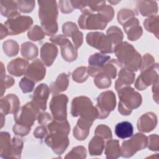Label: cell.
Wrapping results in <instances>:
<instances>
[{"mask_svg": "<svg viewBox=\"0 0 159 159\" xmlns=\"http://www.w3.org/2000/svg\"><path fill=\"white\" fill-rule=\"evenodd\" d=\"M39 4V16L43 30L47 35L55 34L58 30L56 21L58 11L56 1H38Z\"/></svg>", "mask_w": 159, "mask_h": 159, "instance_id": "obj_1", "label": "cell"}, {"mask_svg": "<svg viewBox=\"0 0 159 159\" xmlns=\"http://www.w3.org/2000/svg\"><path fill=\"white\" fill-rule=\"evenodd\" d=\"M119 61L125 65V68L133 71H137L141 66V56L132 45L127 42L118 45L115 48Z\"/></svg>", "mask_w": 159, "mask_h": 159, "instance_id": "obj_2", "label": "cell"}, {"mask_svg": "<svg viewBox=\"0 0 159 159\" xmlns=\"http://www.w3.org/2000/svg\"><path fill=\"white\" fill-rule=\"evenodd\" d=\"M117 92L120 98L119 112L122 115H129L133 109H136L140 106L142 96L132 88L125 86Z\"/></svg>", "mask_w": 159, "mask_h": 159, "instance_id": "obj_3", "label": "cell"}, {"mask_svg": "<svg viewBox=\"0 0 159 159\" xmlns=\"http://www.w3.org/2000/svg\"><path fill=\"white\" fill-rule=\"evenodd\" d=\"M71 114L74 117L80 116L82 117L94 120L98 117V111L93 106L90 99L84 96L77 97L73 99L71 106Z\"/></svg>", "mask_w": 159, "mask_h": 159, "instance_id": "obj_4", "label": "cell"}, {"mask_svg": "<svg viewBox=\"0 0 159 159\" xmlns=\"http://www.w3.org/2000/svg\"><path fill=\"white\" fill-rule=\"evenodd\" d=\"M40 110L32 102H28L14 114L16 124L30 127L36 120Z\"/></svg>", "mask_w": 159, "mask_h": 159, "instance_id": "obj_5", "label": "cell"}, {"mask_svg": "<svg viewBox=\"0 0 159 159\" xmlns=\"http://www.w3.org/2000/svg\"><path fill=\"white\" fill-rule=\"evenodd\" d=\"M147 137L142 134H136L132 139L124 141L121 146L120 155L123 157H130L138 150L147 147Z\"/></svg>", "mask_w": 159, "mask_h": 159, "instance_id": "obj_6", "label": "cell"}, {"mask_svg": "<svg viewBox=\"0 0 159 159\" xmlns=\"http://www.w3.org/2000/svg\"><path fill=\"white\" fill-rule=\"evenodd\" d=\"M97 99L98 104L96 107L98 111V118L107 117L110 112L115 108L116 103L115 94L111 91H107L102 93Z\"/></svg>", "mask_w": 159, "mask_h": 159, "instance_id": "obj_7", "label": "cell"}, {"mask_svg": "<svg viewBox=\"0 0 159 159\" xmlns=\"http://www.w3.org/2000/svg\"><path fill=\"white\" fill-rule=\"evenodd\" d=\"M86 40L88 43L98 49L102 53H112L115 51V47L109 38L103 33L95 32L87 34Z\"/></svg>", "mask_w": 159, "mask_h": 159, "instance_id": "obj_8", "label": "cell"}, {"mask_svg": "<svg viewBox=\"0 0 159 159\" xmlns=\"http://www.w3.org/2000/svg\"><path fill=\"white\" fill-rule=\"evenodd\" d=\"M108 22L101 14H93L90 13H83L79 18L78 24L83 29H104Z\"/></svg>", "mask_w": 159, "mask_h": 159, "instance_id": "obj_9", "label": "cell"}, {"mask_svg": "<svg viewBox=\"0 0 159 159\" xmlns=\"http://www.w3.org/2000/svg\"><path fill=\"white\" fill-rule=\"evenodd\" d=\"M33 23L32 19L29 16H18L9 19L5 23L8 34L11 35H17L29 29Z\"/></svg>", "mask_w": 159, "mask_h": 159, "instance_id": "obj_10", "label": "cell"}, {"mask_svg": "<svg viewBox=\"0 0 159 159\" xmlns=\"http://www.w3.org/2000/svg\"><path fill=\"white\" fill-rule=\"evenodd\" d=\"M68 97L65 94H55L50 103V109L55 120L66 119V104Z\"/></svg>", "mask_w": 159, "mask_h": 159, "instance_id": "obj_11", "label": "cell"}, {"mask_svg": "<svg viewBox=\"0 0 159 159\" xmlns=\"http://www.w3.org/2000/svg\"><path fill=\"white\" fill-rule=\"evenodd\" d=\"M68 134L61 132H50L45 141L57 154H61L65 152L69 144Z\"/></svg>", "mask_w": 159, "mask_h": 159, "instance_id": "obj_12", "label": "cell"}, {"mask_svg": "<svg viewBox=\"0 0 159 159\" xmlns=\"http://www.w3.org/2000/svg\"><path fill=\"white\" fill-rule=\"evenodd\" d=\"M155 70L154 65L149 69L141 72L142 74L139 76L135 82V88L139 90L145 89L148 86L152 83H155V81L158 80V69Z\"/></svg>", "mask_w": 159, "mask_h": 159, "instance_id": "obj_13", "label": "cell"}, {"mask_svg": "<svg viewBox=\"0 0 159 159\" xmlns=\"http://www.w3.org/2000/svg\"><path fill=\"white\" fill-rule=\"evenodd\" d=\"M49 93L50 89L48 86L46 84H40L35 89L33 94L32 101L31 102L39 110H45L47 107V101L48 98Z\"/></svg>", "mask_w": 159, "mask_h": 159, "instance_id": "obj_14", "label": "cell"}, {"mask_svg": "<svg viewBox=\"0 0 159 159\" xmlns=\"http://www.w3.org/2000/svg\"><path fill=\"white\" fill-rule=\"evenodd\" d=\"M110 59V56L96 53L91 55L88 60L89 67L88 70V74L94 77L99 74L106 62Z\"/></svg>", "mask_w": 159, "mask_h": 159, "instance_id": "obj_15", "label": "cell"}, {"mask_svg": "<svg viewBox=\"0 0 159 159\" xmlns=\"http://www.w3.org/2000/svg\"><path fill=\"white\" fill-rule=\"evenodd\" d=\"M19 100L16 95L13 94L7 95L1 100V114H15L19 109Z\"/></svg>", "mask_w": 159, "mask_h": 159, "instance_id": "obj_16", "label": "cell"}, {"mask_svg": "<svg viewBox=\"0 0 159 159\" xmlns=\"http://www.w3.org/2000/svg\"><path fill=\"white\" fill-rule=\"evenodd\" d=\"M25 76L35 83L42 80L45 75V68L39 59L32 62L27 68Z\"/></svg>", "mask_w": 159, "mask_h": 159, "instance_id": "obj_17", "label": "cell"}, {"mask_svg": "<svg viewBox=\"0 0 159 159\" xmlns=\"http://www.w3.org/2000/svg\"><path fill=\"white\" fill-rule=\"evenodd\" d=\"M123 26L129 40H136L141 37L142 34V29L139 25L138 19L135 18V17L124 22Z\"/></svg>", "mask_w": 159, "mask_h": 159, "instance_id": "obj_18", "label": "cell"}, {"mask_svg": "<svg viewBox=\"0 0 159 159\" xmlns=\"http://www.w3.org/2000/svg\"><path fill=\"white\" fill-rule=\"evenodd\" d=\"M93 121V120L81 117L74 128V137L78 140H84L89 134V128L92 125Z\"/></svg>", "mask_w": 159, "mask_h": 159, "instance_id": "obj_19", "label": "cell"}, {"mask_svg": "<svg viewBox=\"0 0 159 159\" xmlns=\"http://www.w3.org/2000/svg\"><path fill=\"white\" fill-rule=\"evenodd\" d=\"M157 117L152 112H148L139 119L137 122L138 130L140 132H149L152 131L157 125Z\"/></svg>", "mask_w": 159, "mask_h": 159, "instance_id": "obj_20", "label": "cell"}, {"mask_svg": "<svg viewBox=\"0 0 159 159\" xmlns=\"http://www.w3.org/2000/svg\"><path fill=\"white\" fill-rule=\"evenodd\" d=\"M29 62L21 58H17L11 61L7 65L8 72L12 75L20 76L25 74Z\"/></svg>", "mask_w": 159, "mask_h": 159, "instance_id": "obj_21", "label": "cell"}, {"mask_svg": "<svg viewBox=\"0 0 159 159\" xmlns=\"http://www.w3.org/2000/svg\"><path fill=\"white\" fill-rule=\"evenodd\" d=\"M58 53V49L53 44L46 43L40 49L41 59L47 66H51Z\"/></svg>", "mask_w": 159, "mask_h": 159, "instance_id": "obj_22", "label": "cell"}, {"mask_svg": "<svg viewBox=\"0 0 159 159\" xmlns=\"http://www.w3.org/2000/svg\"><path fill=\"white\" fill-rule=\"evenodd\" d=\"M135 78V73L132 71L122 68L119 71V78L116 82V89L119 91L123 87L127 86L132 84Z\"/></svg>", "mask_w": 159, "mask_h": 159, "instance_id": "obj_23", "label": "cell"}, {"mask_svg": "<svg viewBox=\"0 0 159 159\" xmlns=\"http://www.w3.org/2000/svg\"><path fill=\"white\" fill-rule=\"evenodd\" d=\"M60 46L61 55L65 60L73 61L76 60L78 54L77 50L68 39H66Z\"/></svg>", "mask_w": 159, "mask_h": 159, "instance_id": "obj_24", "label": "cell"}, {"mask_svg": "<svg viewBox=\"0 0 159 159\" xmlns=\"http://www.w3.org/2000/svg\"><path fill=\"white\" fill-rule=\"evenodd\" d=\"M17 5L16 1H6L1 2V13L9 19L20 16L17 12Z\"/></svg>", "mask_w": 159, "mask_h": 159, "instance_id": "obj_25", "label": "cell"}, {"mask_svg": "<svg viewBox=\"0 0 159 159\" xmlns=\"http://www.w3.org/2000/svg\"><path fill=\"white\" fill-rule=\"evenodd\" d=\"M134 132V127L132 124L127 121L118 123L115 127V133L116 135L122 139L130 137Z\"/></svg>", "mask_w": 159, "mask_h": 159, "instance_id": "obj_26", "label": "cell"}, {"mask_svg": "<svg viewBox=\"0 0 159 159\" xmlns=\"http://www.w3.org/2000/svg\"><path fill=\"white\" fill-rule=\"evenodd\" d=\"M68 85V76L65 73L60 74L56 81L50 85L51 91L53 94H58L59 92L65 91Z\"/></svg>", "mask_w": 159, "mask_h": 159, "instance_id": "obj_27", "label": "cell"}, {"mask_svg": "<svg viewBox=\"0 0 159 159\" xmlns=\"http://www.w3.org/2000/svg\"><path fill=\"white\" fill-rule=\"evenodd\" d=\"M1 142V157L2 158H10L11 152V140H10V135L6 132H2L0 134Z\"/></svg>", "mask_w": 159, "mask_h": 159, "instance_id": "obj_28", "label": "cell"}, {"mask_svg": "<svg viewBox=\"0 0 159 159\" xmlns=\"http://www.w3.org/2000/svg\"><path fill=\"white\" fill-rule=\"evenodd\" d=\"M89 152L91 155H100L104 148V141L102 137L96 135L89 143Z\"/></svg>", "mask_w": 159, "mask_h": 159, "instance_id": "obj_29", "label": "cell"}, {"mask_svg": "<svg viewBox=\"0 0 159 159\" xmlns=\"http://www.w3.org/2000/svg\"><path fill=\"white\" fill-rule=\"evenodd\" d=\"M105 154L107 158H117L120 155V150L119 141L117 140H110L106 145Z\"/></svg>", "mask_w": 159, "mask_h": 159, "instance_id": "obj_30", "label": "cell"}, {"mask_svg": "<svg viewBox=\"0 0 159 159\" xmlns=\"http://www.w3.org/2000/svg\"><path fill=\"white\" fill-rule=\"evenodd\" d=\"M21 53L27 60H34L38 55V48L34 43L26 42L21 45Z\"/></svg>", "mask_w": 159, "mask_h": 159, "instance_id": "obj_31", "label": "cell"}, {"mask_svg": "<svg viewBox=\"0 0 159 159\" xmlns=\"http://www.w3.org/2000/svg\"><path fill=\"white\" fill-rule=\"evenodd\" d=\"M107 37L116 48V47L120 44L123 39V33L119 27L112 26L107 30Z\"/></svg>", "mask_w": 159, "mask_h": 159, "instance_id": "obj_32", "label": "cell"}, {"mask_svg": "<svg viewBox=\"0 0 159 159\" xmlns=\"http://www.w3.org/2000/svg\"><path fill=\"white\" fill-rule=\"evenodd\" d=\"M23 148V142L18 137H14L11 140V152L10 158H20Z\"/></svg>", "mask_w": 159, "mask_h": 159, "instance_id": "obj_33", "label": "cell"}, {"mask_svg": "<svg viewBox=\"0 0 159 159\" xmlns=\"http://www.w3.org/2000/svg\"><path fill=\"white\" fill-rule=\"evenodd\" d=\"M3 50L6 55L12 57L17 54L19 52V45L13 40H8L3 43Z\"/></svg>", "mask_w": 159, "mask_h": 159, "instance_id": "obj_34", "label": "cell"}, {"mask_svg": "<svg viewBox=\"0 0 159 159\" xmlns=\"http://www.w3.org/2000/svg\"><path fill=\"white\" fill-rule=\"evenodd\" d=\"M94 77V82L99 88H107L111 86V78L103 73L101 72Z\"/></svg>", "mask_w": 159, "mask_h": 159, "instance_id": "obj_35", "label": "cell"}, {"mask_svg": "<svg viewBox=\"0 0 159 159\" xmlns=\"http://www.w3.org/2000/svg\"><path fill=\"white\" fill-rule=\"evenodd\" d=\"M1 96H2L4 94V92L6 91V89L7 88L11 87L13 85V84L14 83V80L10 76L6 75V71L4 70V66L2 63H1Z\"/></svg>", "mask_w": 159, "mask_h": 159, "instance_id": "obj_36", "label": "cell"}, {"mask_svg": "<svg viewBox=\"0 0 159 159\" xmlns=\"http://www.w3.org/2000/svg\"><path fill=\"white\" fill-rule=\"evenodd\" d=\"M145 29L155 34L158 37V17H151L150 18L147 19L143 22Z\"/></svg>", "mask_w": 159, "mask_h": 159, "instance_id": "obj_37", "label": "cell"}, {"mask_svg": "<svg viewBox=\"0 0 159 159\" xmlns=\"http://www.w3.org/2000/svg\"><path fill=\"white\" fill-rule=\"evenodd\" d=\"M149 2H150L148 1L139 2V9L140 12V14L143 16H152V14H153L154 13L157 12V10L154 9V4L149 5Z\"/></svg>", "mask_w": 159, "mask_h": 159, "instance_id": "obj_38", "label": "cell"}, {"mask_svg": "<svg viewBox=\"0 0 159 159\" xmlns=\"http://www.w3.org/2000/svg\"><path fill=\"white\" fill-rule=\"evenodd\" d=\"M86 157V150L83 146L73 148L65 157V158H84Z\"/></svg>", "mask_w": 159, "mask_h": 159, "instance_id": "obj_39", "label": "cell"}, {"mask_svg": "<svg viewBox=\"0 0 159 159\" xmlns=\"http://www.w3.org/2000/svg\"><path fill=\"white\" fill-rule=\"evenodd\" d=\"M45 32L38 25L34 26L32 29L28 32V37L33 41H37L41 40L45 37Z\"/></svg>", "mask_w": 159, "mask_h": 159, "instance_id": "obj_40", "label": "cell"}, {"mask_svg": "<svg viewBox=\"0 0 159 159\" xmlns=\"http://www.w3.org/2000/svg\"><path fill=\"white\" fill-rule=\"evenodd\" d=\"M88 70L86 67H79L74 71L73 73V79L78 83H82L88 78Z\"/></svg>", "mask_w": 159, "mask_h": 159, "instance_id": "obj_41", "label": "cell"}, {"mask_svg": "<svg viewBox=\"0 0 159 159\" xmlns=\"http://www.w3.org/2000/svg\"><path fill=\"white\" fill-rule=\"evenodd\" d=\"M16 2L20 11L25 13L31 12L35 5V2L34 1H18Z\"/></svg>", "mask_w": 159, "mask_h": 159, "instance_id": "obj_42", "label": "cell"}, {"mask_svg": "<svg viewBox=\"0 0 159 159\" xmlns=\"http://www.w3.org/2000/svg\"><path fill=\"white\" fill-rule=\"evenodd\" d=\"M35 82L30 80L27 77H24L19 82V87L21 88L23 93L31 92L34 87Z\"/></svg>", "mask_w": 159, "mask_h": 159, "instance_id": "obj_43", "label": "cell"}, {"mask_svg": "<svg viewBox=\"0 0 159 159\" xmlns=\"http://www.w3.org/2000/svg\"><path fill=\"white\" fill-rule=\"evenodd\" d=\"M95 134L102 137L104 139H110L112 137V133L110 128L104 125H98L96 129Z\"/></svg>", "mask_w": 159, "mask_h": 159, "instance_id": "obj_44", "label": "cell"}, {"mask_svg": "<svg viewBox=\"0 0 159 159\" xmlns=\"http://www.w3.org/2000/svg\"><path fill=\"white\" fill-rule=\"evenodd\" d=\"M135 14L133 11H132L130 9H122L120 12H118L117 19L118 22L123 25L124 22H125L129 19L134 17Z\"/></svg>", "mask_w": 159, "mask_h": 159, "instance_id": "obj_45", "label": "cell"}, {"mask_svg": "<svg viewBox=\"0 0 159 159\" xmlns=\"http://www.w3.org/2000/svg\"><path fill=\"white\" fill-rule=\"evenodd\" d=\"M78 30L77 26L73 22H66L63 25V32L65 35L71 37Z\"/></svg>", "mask_w": 159, "mask_h": 159, "instance_id": "obj_46", "label": "cell"}, {"mask_svg": "<svg viewBox=\"0 0 159 159\" xmlns=\"http://www.w3.org/2000/svg\"><path fill=\"white\" fill-rule=\"evenodd\" d=\"M30 130V127H27L16 123L13 126V132L15 133V134L19 135L20 136H24L27 135Z\"/></svg>", "mask_w": 159, "mask_h": 159, "instance_id": "obj_47", "label": "cell"}, {"mask_svg": "<svg viewBox=\"0 0 159 159\" xmlns=\"http://www.w3.org/2000/svg\"><path fill=\"white\" fill-rule=\"evenodd\" d=\"M153 58L150 54H145L143 57V63H141V72L153 66Z\"/></svg>", "mask_w": 159, "mask_h": 159, "instance_id": "obj_48", "label": "cell"}, {"mask_svg": "<svg viewBox=\"0 0 159 159\" xmlns=\"http://www.w3.org/2000/svg\"><path fill=\"white\" fill-rule=\"evenodd\" d=\"M59 7L63 13H69L73 11V7L71 1H59Z\"/></svg>", "mask_w": 159, "mask_h": 159, "instance_id": "obj_49", "label": "cell"}, {"mask_svg": "<svg viewBox=\"0 0 159 159\" xmlns=\"http://www.w3.org/2000/svg\"><path fill=\"white\" fill-rule=\"evenodd\" d=\"M155 135H150L148 137L149 139H148V148L153 151H157L158 150V136L157 135L155 139Z\"/></svg>", "mask_w": 159, "mask_h": 159, "instance_id": "obj_50", "label": "cell"}, {"mask_svg": "<svg viewBox=\"0 0 159 159\" xmlns=\"http://www.w3.org/2000/svg\"><path fill=\"white\" fill-rule=\"evenodd\" d=\"M72 39L73 40L75 47L76 48L80 47L83 43V34L79 30H77L72 36Z\"/></svg>", "mask_w": 159, "mask_h": 159, "instance_id": "obj_51", "label": "cell"}, {"mask_svg": "<svg viewBox=\"0 0 159 159\" xmlns=\"http://www.w3.org/2000/svg\"><path fill=\"white\" fill-rule=\"evenodd\" d=\"M34 134L35 137L42 139V138L44 137L47 134V129L45 126L40 125L36 128V129L34 130Z\"/></svg>", "mask_w": 159, "mask_h": 159, "instance_id": "obj_52", "label": "cell"}, {"mask_svg": "<svg viewBox=\"0 0 159 159\" xmlns=\"http://www.w3.org/2000/svg\"><path fill=\"white\" fill-rule=\"evenodd\" d=\"M51 119L52 117L47 112L42 113L38 117V121L40 124H45L47 122L51 120Z\"/></svg>", "mask_w": 159, "mask_h": 159, "instance_id": "obj_53", "label": "cell"}, {"mask_svg": "<svg viewBox=\"0 0 159 159\" xmlns=\"http://www.w3.org/2000/svg\"><path fill=\"white\" fill-rule=\"evenodd\" d=\"M1 25V39H2L4 37H6L9 34H8V30L6 28V27L3 25L2 24Z\"/></svg>", "mask_w": 159, "mask_h": 159, "instance_id": "obj_54", "label": "cell"}]
</instances>
